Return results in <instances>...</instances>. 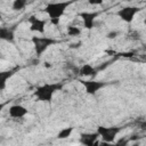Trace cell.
<instances>
[{
    "mask_svg": "<svg viewBox=\"0 0 146 146\" xmlns=\"http://www.w3.org/2000/svg\"><path fill=\"white\" fill-rule=\"evenodd\" d=\"M98 133L97 132H87V133H82L80 136V141L83 146H94V144L97 141L98 139Z\"/></svg>",
    "mask_w": 146,
    "mask_h": 146,
    "instance_id": "obj_10",
    "label": "cell"
},
{
    "mask_svg": "<svg viewBox=\"0 0 146 146\" xmlns=\"http://www.w3.org/2000/svg\"><path fill=\"white\" fill-rule=\"evenodd\" d=\"M26 3L27 2L25 0H15L13 2V9L14 10H21L26 6Z\"/></svg>",
    "mask_w": 146,
    "mask_h": 146,
    "instance_id": "obj_15",
    "label": "cell"
},
{
    "mask_svg": "<svg viewBox=\"0 0 146 146\" xmlns=\"http://www.w3.org/2000/svg\"><path fill=\"white\" fill-rule=\"evenodd\" d=\"M66 32H67V34L70 36H78V35H80L81 30L79 27H76V26H68Z\"/></svg>",
    "mask_w": 146,
    "mask_h": 146,
    "instance_id": "obj_16",
    "label": "cell"
},
{
    "mask_svg": "<svg viewBox=\"0 0 146 146\" xmlns=\"http://www.w3.org/2000/svg\"><path fill=\"white\" fill-rule=\"evenodd\" d=\"M138 11H139V8L128 6V7L121 8V9L117 11V16H119L123 22H125V23H131Z\"/></svg>",
    "mask_w": 146,
    "mask_h": 146,
    "instance_id": "obj_6",
    "label": "cell"
},
{
    "mask_svg": "<svg viewBox=\"0 0 146 146\" xmlns=\"http://www.w3.org/2000/svg\"><path fill=\"white\" fill-rule=\"evenodd\" d=\"M32 42L38 56H41L51 44L56 43V41L49 36H33Z\"/></svg>",
    "mask_w": 146,
    "mask_h": 146,
    "instance_id": "obj_3",
    "label": "cell"
},
{
    "mask_svg": "<svg viewBox=\"0 0 146 146\" xmlns=\"http://www.w3.org/2000/svg\"><path fill=\"white\" fill-rule=\"evenodd\" d=\"M80 74L82 76H95L96 75V70L90 64H84L80 68Z\"/></svg>",
    "mask_w": 146,
    "mask_h": 146,
    "instance_id": "obj_13",
    "label": "cell"
},
{
    "mask_svg": "<svg viewBox=\"0 0 146 146\" xmlns=\"http://www.w3.org/2000/svg\"><path fill=\"white\" fill-rule=\"evenodd\" d=\"M14 31L11 29H7V27H0V39L5 40V41H14Z\"/></svg>",
    "mask_w": 146,
    "mask_h": 146,
    "instance_id": "obj_12",
    "label": "cell"
},
{
    "mask_svg": "<svg viewBox=\"0 0 146 146\" xmlns=\"http://www.w3.org/2000/svg\"><path fill=\"white\" fill-rule=\"evenodd\" d=\"M121 131V128L119 127H99L97 128V133L102 138V141L105 143H114L116 135Z\"/></svg>",
    "mask_w": 146,
    "mask_h": 146,
    "instance_id": "obj_4",
    "label": "cell"
},
{
    "mask_svg": "<svg viewBox=\"0 0 146 146\" xmlns=\"http://www.w3.org/2000/svg\"><path fill=\"white\" fill-rule=\"evenodd\" d=\"M94 146H114V144L113 143H105V141H96L95 144H94Z\"/></svg>",
    "mask_w": 146,
    "mask_h": 146,
    "instance_id": "obj_17",
    "label": "cell"
},
{
    "mask_svg": "<svg viewBox=\"0 0 146 146\" xmlns=\"http://www.w3.org/2000/svg\"><path fill=\"white\" fill-rule=\"evenodd\" d=\"M5 106H6V103H0V116H1V112H2Z\"/></svg>",
    "mask_w": 146,
    "mask_h": 146,
    "instance_id": "obj_19",
    "label": "cell"
},
{
    "mask_svg": "<svg viewBox=\"0 0 146 146\" xmlns=\"http://www.w3.org/2000/svg\"><path fill=\"white\" fill-rule=\"evenodd\" d=\"M89 3L90 5H99V3H102V1H89Z\"/></svg>",
    "mask_w": 146,
    "mask_h": 146,
    "instance_id": "obj_20",
    "label": "cell"
},
{
    "mask_svg": "<svg viewBox=\"0 0 146 146\" xmlns=\"http://www.w3.org/2000/svg\"><path fill=\"white\" fill-rule=\"evenodd\" d=\"M16 70H7V71H0V91L3 90L7 86L8 79L13 76Z\"/></svg>",
    "mask_w": 146,
    "mask_h": 146,
    "instance_id": "obj_11",
    "label": "cell"
},
{
    "mask_svg": "<svg viewBox=\"0 0 146 146\" xmlns=\"http://www.w3.org/2000/svg\"><path fill=\"white\" fill-rule=\"evenodd\" d=\"M8 113H9V116L10 117H14V119H21V117H24L26 114H27V110L22 106V105H11L8 110Z\"/></svg>",
    "mask_w": 146,
    "mask_h": 146,
    "instance_id": "obj_9",
    "label": "cell"
},
{
    "mask_svg": "<svg viewBox=\"0 0 146 146\" xmlns=\"http://www.w3.org/2000/svg\"><path fill=\"white\" fill-rule=\"evenodd\" d=\"M117 34H119L117 32H110V33H108V38H110V39H114Z\"/></svg>",
    "mask_w": 146,
    "mask_h": 146,
    "instance_id": "obj_18",
    "label": "cell"
},
{
    "mask_svg": "<svg viewBox=\"0 0 146 146\" xmlns=\"http://www.w3.org/2000/svg\"><path fill=\"white\" fill-rule=\"evenodd\" d=\"M72 2H70V1H65V2H49L46 6L44 11L49 16V19H60V17L65 13L66 8Z\"/></svg>",
    "mask_w": 146,
    "mask_h": 146,
    "instance_id": "obj_2",
    "label": "cell"
},
{
    "mask_svg": "<svg viewBox=\"0 0 146 146\" xmlns=\"http://www.w3.org/2000/svg\"><path fill=\"white\" fill-rule=\"evenodd\" d=\"M80 16L82 17L83 26L86 29H92L94 25H95L96 17L98 16V13H95V11H83V13L80 14Z\"/></svg>",
    "mask_w": 146,
    "mask_h": 146,
    "instance_id": "obj_8",
    "label": "cell"
},
{
    "mask_svg": "<svg viewBox=\"0 0 146 146\" xmlns=\"http://www.w3.org/2000/svg\"><path fill=\"white\" fill-rule=\"evenodd\" d=\"M132 146H139V143H136V144H133Z\"/></svg>",
    "mask_w": 146,
    "mask_h": 146,
    "instance_id": "obj_21",
    "label": "cell"
},
{
    "mask_svg": "<svg viewBox=\"0 0 146 146\" xmlns=\"http://www.w3.org/2000/svg\"><path fill=\"white\" fill-rule=\"evenodd\" d=\"M73 132V128L72 127H67V128H64L62 129L58 135H57V138L58 139H65V138H68L71 136V133Z\"/></svg>",
    "mask_w": 146,
    "mask_h": 146,
    "instance_id": "obj_14",
    "label": "cell"
},
{
    "mask_svg": "<svg viewBox=\"0 0 146 146\" xmlns=\"http://www.w3.org/2000/svg\"><path fill=\"white\" fill-rule=\"evenodd\" d=\"M62 83H46L43 86H40L34 91V96L38 100L41 102H50L55 95V92L59 89H62Z\"/></svg>",
    "mask_w": 146,
    "mask_h": 146,
    "instance_id": "obj_1",
    "label": "cell"
},
{
    "mask_svg": "<svg viewBox=\"0 0 146 146\" xmlns=\"http://www.w3.org/2000/svg\"><path fill=\"white\" fill-rule=\"evenodd\" d=\"M29 23H30V31L39 33V34L44 33L46 25H47V19L39 18V17H35V16H31L29 18Z\"/></svg>",
    "mask_w": 146,
    "mask_h": 146,
    "instance_id": "obj_5",
    "label": "cell"
},
{
    "mask_svg": "<svg viewBox=\"0 0 146 146\" xmlns=\"http://www.w3.org/2000/svg\"><path fill=\"white\" fill-rule=\"evenodd\" d=\"M81 84L84 87V89H86V91L88 94L95 95L98 90H100L105 86V82L96 81V80H82L81 81Z\"/></svg>",
    "mask_w": 146,
    "mask_h": 146,
    "instance_id": "obj_7",
    "label": "cell"
}]
</instances>
